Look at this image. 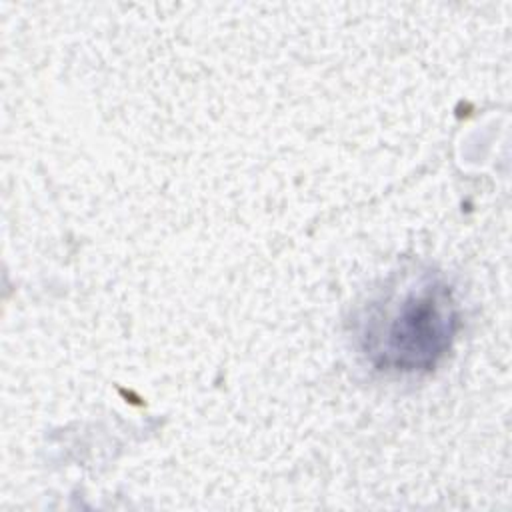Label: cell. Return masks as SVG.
<instances>
[{"instance_id":"6da1fadb","label":"cell","mask_w":512,"mask_h":512,"mask_svg":"<svg viewBox=\"0 0 512 512\" xmlns=\"http://www.w3.org/2000/svg\"><path fill=\"white\" fill-rule=\"evenodd\" d=\"M458 330L450 286L430 272L374 302L364 320V350L386 370H430L448 352Z\"/></svg>"}]
</instances>
